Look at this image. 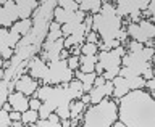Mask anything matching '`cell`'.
<instances>
[{"instance_id":"1","label":"cell","mask_w":155,"mask_h":127,"mask_svg":"<svg viewBox=\"0 0 155 127\" xmlns=\"http://www.w3.org/2000/svg\"><path fill=\"white\" fill-rule=\"evenodd\" d=\"M118 121L126 127H155V98L145 90H133L116 101Z\"/></svg>"},{"instance_id":"2","label":"cell","mask_w":155,"mask_h":127,"mask_svg":"<svg viewBox=\"0 0 155 127\" xmlns=\"http://www.w3.org/2000/svg\"><path fill=\"white\" fill-rule=\"evenodd\" d=\"M118 121V106L115 101L104 98L100 103L92 105L84 114L82 127H113Z\"/></svg>"},{"instance_id":"3","label":"cell","mask_w":155,"mask_h":127,"mask_svg":"<svg viewBox=\"0 0 155 127\" xmlns=\"http://www.w3.org/2000/svg\"><path fill=\"white\" fill-rule=\"evenodd\" d=\"M123 19L118 14H95L94 16V24H92V31L99 34L100 40L107 43L110 40L116 39V34L123 27Z\"/></svg>"},{"instance_id":"4","label":"cell","mask_w":155,"mask_h":127,"mask_svg":"<svg viewBox=\"0 0 155 127\" xmlns=\"http://www.w3.org/2000/svg\"><path fill=\"white\" fill-rule=\"evenodd\" d=\"M126 32H128V37H133V40L145 43L155 39V24H152L149 19H140L137 24L129 23Z\"/></svg>"},{"instance_id":"5","label":"cell","mask_w":155,"mask_h":127,"mask_svg":"<svg viewBox=\"0 0 155 127\" xmlns=\"http://www.w3.org/2000/svg\"><path fill=\"white\" fill-rule=\"evenodd\" d=\"M15 92H21L26 97H31L37 92L39 89V81L32 79L31 76L24 74V76H19L18 79H15Z\"/></svg>"},{"instance_id":"6","label":"cell","mask_w":155,"mask_h":127,"mask_svg":"<svg viewBox=\"0 0 155 127\" xmlns=\"http://www.w3.org/2000/svg\"><path fill=\"white\" fill-rule=\"evenodd\" d=\"M26 68H28L29 76L36 81H44L48 76V65H45L39 56H32Z\"/></svg>"},{"instance_id":"7","label":"cell","mask_w":155,"mask_h":127,"mask_svg":"<svg viewBox=\"0 0 155 127\" xmlns=\"http://www.w3.org/2000/svg\"><path fill=\"white\" fill-rule=\"evenodd\" d=\"M7 101L12 105L13 111H18V113H24V111L29 110V97H26L21 92H12V94H8Z\"/></svg>"},{"instance_id":"8","label":"cell","mask_w":155,"mask_h":127,"mask_svg":"<svg viewBox=\"0 0 155 127\" xmlns=\"http://www.w3.org/2000/svg\"><path fill=\"white\" fill-rule=\"evenodd\" d=\"M15 3L18 8L19 19H31L32 13L39 8V2H36V0H16Z\"/></svg>"},{"instance_id":"9","label":"cell","mask_w":155,"mask_h":127,"mask_svg":"<svg viewBox=\"0 0 155 127\" xmlns=\"http://www.w3.org/2000/svg\"><path fill=\"white\" fill-rule=\"evenodd\" d=\"M113 97L116 100H120V98H123L124 95H128L129 94V84H128V81L124 79V77H121V76H116L113 81Z\"/></svg>"},{"instance_id":"10","label":"cell","mask_w":155,"mask_h":127,"mask_svg":"<svg viewBox=\"0 0 155 127\" xmlns=\"http://www.w3.org/2000/svg\"><path fill=\"white\" fill-rule=\"evenodd\" d=\"M99 63V58L95 56H86L81 55L79 56V71L84 72V74H91V72H95V65Z\"/></svg>"},{"instance_id":"11","label":"cell","mask_w":155,"mask_h":127,"mask_svg":"<svg viewBox=\"0 0 155 127\" xmlns=\"http://www.w3.org/2000/svg\"><path fill=\"white\" fill-rule=\"evenodd\" d=\"M100 8H102V2H100V0H82V2H79V10H81V11H84L87 14L91 13L92 16L99 14Z\"/></svg>"},{"instance_id":"12","label":"cell","mask_w":155,"mask_h":127,"mask_svg":"<svg viewBox=\"0 0 155 127\" xmlns=\"http://www.w3.org/2000/svg\"><path fill=\"white\" fill-rule=\"evenodd\" d=\"M32 24H34L32 19H19V21H16L10 29H12V31H15V32H18L21 37H24V36H28V34L31 32Z\"/></svg>"},{"instance_id":"13","label":"cell","mask_w":155,"mask_h":127,"mask_svg":"<svg viewBox=\"0 0 155 127\" xmlns=\"http://www.w3.org/2000/svg\"><path fill=\"white\" fill-rule=\"evenodd\" d=\"M68 90H70V95L73 100H81V97L84 95V90H82V82L78 79H73L70 84H68Z\"/></svg>"},{"instance_id":"14","label":"cell","mask_w":155,"mask_h":127,"mask_svg":"<svg viewBox=\"0 0 155 127\" xmlns=\"http://www.w3.org/2000/svg\"><path fill=\"white\" fill-rule=\"evenodd\" d=\"M86 105L81 100H73L70 105V119H79V116L84 113Z\"/></svg>"},{"instance_id":"15","label":"cell","mask_w":155,"mask_h":127,"mask_svg":"<svg viewBox=\"0 0 155 127\" xmlns=\"http://www.w3.org/2000/svg\"><path fill=\"white\" fill-rule=\"evenodd\" d=\"M105 85V84H104ZM92 87L89 95H91V105H97L100 103L104 98H107V94H105V87Z\"/></svg>"},{"instance_id":"16","label":"cell","mask_w":155,"mask_h":127,"mask_svg":"<svg viewBox=\"0 0 155 127\" xmlns=\"http://www.w3.org/2000/svg\"><path fill=\"white\" fill-rule=\"evenodd\" d=\"M3 8H5V11L8 13V16H10V19L13 21V24L16 23V21H19L18 8H16V3H15L13 0H7V2H5V5H3Z\"/></svg>"},{"instance_id":"17","label":"cell","mask_w":155,"mask_h":127,"mask_svg":"<svg viewBox=\"0 0 155 127\" xmlns=\"http://www.w3.org/2000/svg\"><path fill=\"white\" fill-rule=\"evenodd\" d=\"M21 121L24 125H32L36 124L39 121V111H34V110H28L24 111V113L21 114Z\"/></svg>"},{"instance_id":"18","label":"cell","mask_w":155,"mask_h":127,"mask_svg":"<svg viewBox=\"0 0 155 127\" xmlns=\"http://www.w3.org/2000/svg\"><path fill=\"white\" fill-rule=\"evenodd\" d=\"M70 14L71 13H68V11H65L63 8H60V7H57L55 10H53V21H57L58 24H66L68 21H70Z\"/></svg>"},{"instance_id":"19","label":"cell","mask_w":155,"mask_h":127,"mask_svg":"<svg viewBox=\"0 0 155 127\" xmlns=\"http://www.w3.org/2000/svg\"><path fill=\"white\" fill-rule=\"evenodd\" d=\"M129 84V90H144L145 89V81L142 76H136V77H131V79H126Z\"/></svg>"},{"instance_id":"20","label":"cell","mask_w":155,"mask_h":127,"mask_svg":"<svg viewBox=\"0 0 155 127\" xmlns=\"http://www.w3.org/2000/svg\"><path fill=\"white\" fill-rule=\"evenodd\" d=\"M95 77H97L95 72H91V74H82L81 82H82V90H84V94H89L91 89L94 87V81H95Z\"/></svg>"},{"instance_id":"21","label":"cell","mask_w":155,"mask_h":127,"mask_svg":"<svg viewBox=\"0 0 155 127\" xmlns=\"http://www.w3.org/2000/svg\"><path fill=\"white\" fill-rule=\"evenodd\" d=\"M58 7L63 8L68 13H74L79 10V2H74V0H60V2H58Z\"/></svg>"},{"instance_id":"22","label":"cell","mask_w":155,"mask_h":127,"mask_svg":"<svg viewBox=\"0 0 155 127\" xmlns=\"http://www.w3.org/2000/svg\"><path fill=\"white\" fill-rule=\"evenodd\" d=\"M81 55H86V56H95L99 55V45L95 43H82L81 45Z\"/></svg>"},{"instance_id":"23","label":"cell","mask_w":155,"mask_h":127,"mask_svg":"<svg viewBox=\"0 0 155 127\" xmlns=\"http://www.w3.org/2000/svg\"><path fill=\"white\" fill-rule=\"evenodd\" d=\"M55 110H57L55 106H52L47 101H42L41 108H39V119H47L52 113H55Z\"/></svg>"},{"instance_id":"24","label":"cell","mask_w":155,"mask_h":127,"mask_svg":"<svg viewBox=\"0 0 155 127\" xmlns=\"http://www.w3.org/2000/svg\"><path fill=\"white\" fill-rule=\"evenodd\" d=\"M13 26V21L10 19L8 13L5 11V8L2 7L0 8V27H5V29H10Z\"/></svg>"},{"instance_id":"25","label":"cell","mask_w":155,"mask_h":127,"mask_svg":"<svg viewBox=\"0 0 155 127\" xmlns=\"http://www.w3.org/2000/svg\"><path fill=\"white\" fill-rule=\"evenodd\" d=\"M70 105H61V106H58V108L55 110V113L58 114V118H60L61 121L63 119H70Z\"/></svg>"},{"instance_id":"26","label":"cell","mask_w":155,"mask_h":127,"mask_svg":"<svg viewBox=\"0 0 155 127\" xmlns=\"http://www.w3.org/2000/svg\"><path fill=\"white\" fill-rule=\"evenodd\" d=\"M100 14H116V7L108 3V2H102Z\"/></svg>"},{"instance_id":"27","label":"cell","mask_w":155,"mask_h":127,"mask_svg":"<svg viewBox=\"0 0 155 127\" xmlns=\"http://www.w3.org/2000/svg\"><path fill=\"white\" fill-rule=\"evenodd\" d=\"M0 127H12V119L7 111L0 110Z\"/></svg>"},{"instance_id":"28","label":"cell","mask_w":155,"mask_h":127,"mask_svg":"<svg viewBox=\"0 0 155 127\" xmlns=\"http://www.w3.org/2000/svg\"><path fill=\"white\" fill-rule=\"evenodd\" d=\"M144 48H145V47H144V43L136 42V40H131V42H129V45H128L129 53H139V52H142Z\"/></svg>"},{"instance_id":"29","label":"cell","mask_w":155,"mask_h":127,"mask_svg":"<svg viewBox=\"0 0 155 127\" xmlns=\"http://www.w3.org/2000/svg\"><path fill=\"white\" fill-rule=\"evenodd\" d=\"M58 39H65V37H63L61 29H60V31H48L45 42H55V40H58Z\"/></svg>"},{"instance_id":"30","label":"cell","mask_w":155,"mask_h":127,"mask_svg":"<svg viewBox=\"0 0 155 127\" xmlns=\"http://www.w3.org/2000/svg\"><path fill=\"white\" fill-rule=\"evenodd\" d=\"M66 63H68V68H70L73 72L79 69V56H70L66 60Z\"/></svg>"},{"instance_id":"31","label":"cell","mask_w":155,"mask_h":127,"mask_svg":"<svg viewBox=\"0 0 155 127\" xmlns=\"http://www.w3.org/2000/svg\"><path fill=\"white\" fill-rule=\"evenodd\" d=\"M99 34H97L95 31H91V32H87L86 34V43H95V45H99Z\"/></svg>"},{"instance_id":"32","label":"cell","mask_w":155,"mask_h":127,"mask_svg":"<svg viewBox=\"0 0 155 127\" xmlns=\"http://www.w3.org/2000/svg\"><path fill=\"white\" fill-rule=\"evenodd\" d=\"M37 127H61V124H55V122H50L48 119H39L36 122Z\"/></svg>"},{"instance_id":"33","label":"cell","mask_w":155,"mask_h":127,"mask_svg":"<svg viewBox=\"0 0 155 127\" xmlns=\"http://www.w3.org/2000/svg\"><path fill=\"white\" fill-rule=\"evenodd\" d=\"M41 105H42V101L39 100V98H29V110H34V111H39V108H41Z\"/></svg>"},{"instance_id":"34","label":"cell","mask_w":155,"mask_h":127,"mask_svg":"<svg viewBox=\"0 0 155 127\" xmlns=\"http://www.w3.org/2000/svg\"><path fill=\"white\" fill-rule=\"evenodd\" d=\"M142 14H147V16H152V21L155 23V0H152V2L149 3V8H147V11H144Z\"/></svg>"},{"instance_id":"35","label":"cell","mask_w":155,"mask_h":127,"mask_svg":"<svg viewBox=\"0 0 155 127\" xmlns=\"http://www.w3.org/2000/svg\"><path fill=\"white\" fill-rule=\"evenodd\" d=\"M13 55H15V50L8 47V48H5L3 53H2V60L3 61H8V60H12V58H13Z\"/></svg>"},{"instance_id":"36","label":"cell","mask_w":155,"mask_h":127,"mask_svg":"<svg viewBox=\"0 0 155 127\" xmlns=\"http://www.w3.org/2000/svg\"><path fill=\"white\" fill-rule=\"evenodd\" d=\"M105 94H107V97H110V95H113V89H115V87H113V82H111V81H105Z\"/></svg>"},{"instance_id":"37","label":"cell","mask_w":155,"mask_h":127,"mask_svg":"<svg viewBox=\"0 0 155 127\" xmlns=\"http://www.w3.org/2000/svg\"><path fill=\"white\" fill-rule=\"evenodd\" d=\"M116 39H118L120 42H124L126 39H128V32H126L124 27H121L120 31H118V34H116Z\"/></svg>"},{"instance_id":"38","label":"cell","mask_w":155,"mask_h":127,"mask_svg":"<svg viewBox=\"0 0 155 127\" xmlns=\"http://www.w3.org/2000/svg\"><path fill=\"white\" fill-rule=\"evenodd\" d=\"M142 77L145 81H150V79H153V68H147L144 72H142Z\"/></svg>"},{"instance_id":"39","label":"cell","mask_w":155,"mask_h":127,"mask_svg":"<svg viewBox=\"0 0 155 127\" xmlns=\"http://www.w3.org/2000/svg\"><path fill=\"white\" fill-rule=\"evenodd\" d=\"M70 55L71 56H81V45H74L70 48Z\"/></svg>"},{"instance_id":"40","label":"cell","mask_w":155,"mask_h":127,"mask_svg":"<svg viewBox=\"0 0 155 127\" xmlns=\"http://www.w3.org/2000/svg\"><path fill=\"white\" fill-rule=\"evenodd\" d=\"M61 24H58L57 21H50L48 23V31H60Z\"/></svg>"},{"instance_id":"41","label":"cell","mask_w":155,"mask_h":127,"mask_svg":"<svg viewBox=\"0 0 155 127\" xmlns=\"http://www.w3.org/2000/svg\"><path fill=\"white\" fill-rule=\"evenodd\" d=\"M8 114H10V119H12V122H13V121H21V114H23V113L12 111V113H8Z\"/></svg>"},{"instance_id":"42","label":"cell","mask_w":155,"mask_h":127,"mask_svg":"<svg viewBox=\"0 0 155 127\" xmlns=\"http://www.w3.org/2000/svg\"><path fill=\"white\" fill-rule=\"evenodd\" d=\"M47 119L50 121V122H55V124H60V121H61L60 118H58V114H57V113H52V114L48 116Z\"/></svg>"},{"instance_id":"43","label":"cell","mask_w":155,"mask_h":127,"mask_svg":"<svg viewBox=\"0 0 155 127\" xmlns=\"http://www.w3.org/2000/svg\"><path fill=\"white\" fill-rule=\"evenodd\" d=\"M145 89H149V92L155 90V77H153V79H150V81L145 82Z\"/></svg>"},{"instance_id":"44","label":"cell","mask_w":155,"mask_h":127,"mask_svg":"<svg viewBox=\"0 0 155 127\" xmlns=\"http://www.w3.org/2000/svg\"><path fill=\"white\" fill-rule=\"evenodd\" d=\"M104 84H105V79H104L102 76H97L95 81H94V87H102Z\"/></svg>"},{"instance_id":"45","label":"cell","mask_w":155,"mask_h":127,"mask_svg":"<svg viewBox=\"0 0 155 127\" xmlns=\"http://www.w3.org/2000/svg\"><path fill=\"white\" fill-rule=\"evenodd\" d=\"M71 55H70V50H66V48H63V50L60 52V60H68Z\"/></svg>"},{"instance_id":"46","label":"cell","mask_w":155,"mask_h":127,"mask_svg":"<svg viewBox=\"0 0 155 127\" xmlns=\"http://www.w3.org/2000/svg\"><path fill=\"white\" fill-rule=\"evenodd\" d=\"M95 74L97 76H104V66H102L100 63H97V65H95Z\"/></svg>"},{"instance_id":"47","label":"cell","mask_w":155,"mask_h":127,"mask_svg":"<svg viewBox=\"0 0 155 127\" xmlns=\"http://www.w3.org/2000/svg\"><path fill=\"white\" fill-rule=\"evenodd\" d=\"M81 101H82L84 105H89V103H91V95H89V94H84V95L81 97Z\"/></svg>"},{"instance_id":"48","label":"cell","mask_w":155,"mask_h":127,"mask_svg":"<svg viewBox=\"0 0 155 127\" xmlns=\"http://www.w3.org/2000/svg\"><path fill=\"white\" fill-rule=\"evenodd\" d=\"M2 110H3V111H7V113H12V111H13L12 105H10L8 101H5V103H3V108H2Z\"/></svg>"},{"instance_id":"49","label":"cell","mask_w":155,"mask_h":127,"mask_svg":"<svg viewBox=\"0 0 155 127\" xmlns=\"http://www.w3.org/2000/svg\"><path fill=\"white\" fill-rule=\"evenodd\" d=\"M60 124H61V127H71V119H63V121H60Z\"/></svg>"},{"instance_id":"50","label":"cell","mask_w":155,"mask_h":127,"mask_svg":"<svg viewBox=\"0 0 155 127\" xmlns=\"http://www.w3.org/2000/svg\"><path fill=\"white\" fill-rule=\"evenodd\" d=\"M12 127H24V124H23V121H13Z\"/></svg>"},{"instance_id":"51","label":"cell","mask_w":155,"mask_h":127,"mask_svg":"<svg viewBox=\"0 0 155 127\" xmlns=\"http://www.w3.org/2000/svg\"><path fill=\"white\" fill-rule=\"evenodd\" d=\"M3 79H5V69L0 68V81H3Z\"/></svg>"},{"instance_id":"52","label":"cell","mask_w":155,"mask_h":127,"mask_svg":"<svg viewBox=\"0 0 155 127\" xmlns=\"http://www.w3.org/2000/svg\"><path fill=\"white\" fill-rule=\"evenodd\" d=\"M0 68H3V60H2V56H0Z\"/></svg>"},{"instance_id":"53","label":"cell","mask_w":155,"mask_h":127,"mask_svg":"<svg viewBox=\"0 0 155 127\" xmlns=\"http://www.w3.org/2000/svg\"><path fill=\"white\" fill-rule=\"evenodd\" d=\"M3 5H5V0H0V8H2Z\"/></svg>"},{"instance_id":"54","label":"cell","mask_w":155,"mask_h":127,"mask_svg":"<svg viewBox=\"0 0 155 127\" xmlns=\"http://www.w3.org/2000/svg\"><path fill=\"white\" fill-rule=\"evenodd\" d=\"M153 77H155V69H153Z\"/></svg>"},{"instance_id":"55","label":"cell","mask_w":155,"mask_h":127,"mask_svg":"<svg viewBox=\"0 0 155 127\" xmlns=\"http://www.w3.org/2000/svg\"><path fill=\"white\" fill-rule=\"evenodd\" d=\"M24 127H31V125H24Z\"/></svg>"},{"instance_id":"56","label":"cell","mask_w":155,"mask_h":127,"mask_svg":"<svg viewBox=\"0 0 155 127\" xmlns=\"http://www.w3.org/2000/svg\"><path fill=\"white\" fill-rule=\"evenodd\" d=\"M153 60H155V56H153Z\"/></svg>"}]
</instances>
